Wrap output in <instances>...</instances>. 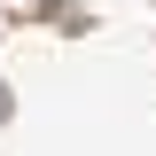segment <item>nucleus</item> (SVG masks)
Returning <instances> with one entry per match:
<instances>
[{
	"mask_svg": "<svg viewBox=\"0 0 156 156\" xmlns=\"http://www.w3.org/2000/svg\"><path fill=\"white\" fill-rule=\"evenodd\" d=\"M0 125H8V86H0Z\"/></svg>",
	"mask_w": 156,
	"mask_h": 156,
	"instance_id": "f257e3e1",
	"label": "nucleus"
}]
</instances>
